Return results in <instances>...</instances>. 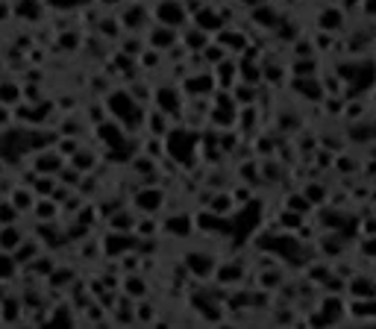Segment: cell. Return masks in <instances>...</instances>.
Segmentation results:
<instances>
[{
    "mask_svg": "<svg viewBox=\"0 0 376 329\" xmlns=\"http://www.w3.org/2000/svg\"><path fill=\"white\" fill-rule=\"evenodd\" d=\"M92 132H94L97 148H103V153L127 150V148H130V141H133V136H130L127 130H123V124H121V121H115V118L100 121L97 127H92Z\"/></svg>",
    "mask_w": 376,
    "mask_h": 329,
    "instance_id": "obj_1",
    "label": "cell"
},
{
    "mask_svg": "<svg viewBox=\"0 0 376 329\" xmlns=\"http://www.w3.org/2000/svg\"><path fill=\"white\" fill-rule=\"evenodd\" d=\"M100 247H103V262H112V259H121V256L139 253V235L118 233V229H103L100 233Z\"/></svg>",
    "mask_w": 376,
    "mask_h": 329,
    "instance_id": "obj_2",
    "label": "cell"
},
{
    "mask_svg": "<svg viewBox=\"0 0 376 329\" xmlns=\"http://www.w3.org/2000/svg\"><path fill=\"white\" fill-rule=\"evenodd\" d=\"M115 15L121 21V27L123 33H144L150 27V12L147 6L142 3V0H123V3L115 9Z\"/></svg>",
    "mask_w": 376,
    "mask_h": 329,
    "instance_id": "obj_3",
    "label": "cell"
},
{
    "mask_svg": "<svg viewBox=\"0 0 376 329\" xmlns=\"http://www.w3.org/2000/svg\"><path fill=\"white\" fill-rule=\"evenodd\" d=\"M68 165V159L62 156L56 148H44L27 156V168H33L35 174H47V177H59L62 168Z\"/></svg>",
    "mask_w": 376,
    "mask_h": 329,
    "instance_id": "obj_4",
    "label": "cell"
},
{
    "mask_svg": "<svg viewBox=\"0 0 376 329\" xmlns=\"http://www.w3.org/2000/svg\"><path fill=\"white\" fill-rule=\"evenodd\" d=\"M77 279H80L77 267H74L71 262L62 259V262L53 267V274H50V276L44 279V285L50 288V294H53V300H56V297H62V294H68V291H71L74 285H77Z\"/></svg>",
    "mask_w": 376,
    "mask_h": 329,
    "instance_id": "obj_5",
    "label": "cell"
},
{
    "mask_svg": "<svg viewBox=\"0 0 376 329\" xmlns=\"http://www.w3.org/2000/svg\"><path fill=\"white\" fill-rule=\"evenodd\" d=\"M74 323H80V309L74 306V300L68 294L56 297L47 309V323L44 326H74Z\"/></svg>",
    "mask_w": 376,
    "mask_h": 329,
    "instance_id": "obj_6",
    "label": "cell"
},
{
    "mask_svg": "<svg viewBox=\"0 0 376 329\" xmlns=\"http://www.w3.org/2000/svg\"><path fill=\"white\" fill-rule=\"evenodd\" d=\"M144 39H147V47H153V51H162L168 53L173 47L180 44V30L177 27H168V24H150L144 30Z\"/></svg>",
    "mask_w": 376,
    "mask_h": 329,
    "instance_id": "obj_7",
    "label": "cell"
},
{
    "mask_svg": "<svg viewBox=\"0 0 376 329\" xmlns=\"http://www.w3.org/2000/svg\"><path fill=\"white\" fill-rule=\"evenodd\" d=\"M27 323V306H24L21 291H9V294L0 300V326H21Z\"/></svg>",
    "mask_w": 376,
    "mask_h": 329,
    "instance_id": "obj_8",
    "label": "cell"
},
{
    "mask_svg": "<svg viewBox=\"0 0 376 329\" xmlns=\"http://www.w3.org/2000/svg\"><path fill=\"white\" fill-rule=\"evenodd\" d=\"M130 203L142 215H159L162 206H165V188H159V186H139V191L133 194Z\"/></svg>",
    "mask_w": 376,
    "mask_h": 329,
    "instance_id": "obj_9",
    "label": "cell"
},
{
    "mask_svg": "<svg viewBox=\"0 0 376 329\" xmlns=\"http://www.w3.org/2000/svg\"><path fill=\"white\" fill-rule=\"evenodd\" d=\"M153 21L182 30L185 21H188V6L180 3V0H159L156 9H153Z\"/></svg>",
    "mask_w": 376,
    "mask_h": 329,
    "instance_id": "obj_10",
    "label": "cell"
},
{
    "mask_svg": "<svg viewBox=\"0 0 376 329\" xmlns=\"http://www.w3.org/2000/svg\"><path fill=\"white\" fill-rule=\"evenodd\" d=\"M12 12H15V21L30 24V27H42L50 9L47 0H12Z\"/></svg>",
    "mask_w": 376,
    "mask_h": 329,
    "instance_id": "obj_11",
    "label": "cell"
},
{
    "mask_svg": "<svg viewBox=\"0 0 376 329\" xmlns=\"http://www.w3.org/2000/svg\"><path fill=\"white\" fill-rule=\"evenodd\" d=\"M103 159H106L103 148H94V144H83V148L68 159V165H74L77 170H83V174H97V168H100V162H103Z\"/></svg>",
    "mask_w": 376,
    "mask_h": 329,
    "instance_id": "obj_12",
    "label": "cell"
},
{
    "mask_svg": "<svg viewBox=\"0 0 376 329\" xmlns=\"http://www.w3.org/2000/svg\"><path fill=\"white\" fill-rule=\"evenodd\" d=\"M62 217H65V212H62V203L56 197H39L27 221H33V224H53V221H62Z\"/></svg>",
    "mask_w": 376,
    "mask_h": 329,
    "instance_id": "obj_13",
    "label": "cell"
},
{
    "mask_svg": "<svg viewBox=\"0 0 376 329\" xmlns=\"http://www.w3.org/2000/svg\"><path fill=\"white\" fill-rule=\"evenodd\" d=\"M185 267H188V274H194L197 279H209V276H215L218 259L212 253L191 250V253H185Z\"/></svg>",
    "mask_w": 376,
    "mask_h": 329,
    "instance_id": "obj_14",
    "label": "cell"
},
{
    "mask_svg": "<svg viewBox=\"0 0 376 329\" xmlns=\"http://www.w3.org/2000/svg\"><path fill=\"white\" fill-rule=\"evenodd\" d=\"M153 106H159L162 112H168L177 118L182 112V94L177 85H159V89H153Z\"/></svg>",
    "mask_w": 376,
    "mask_h": 329,
    "instance_id": "obj_15",
    "label": "cell"
},
{
    "mask_svg": "<svg viewBox=\"0 0 376 329\" xmlns=\"http://www.w3.org/2000/svg\"><path fill=\"white\" fill-rule=\"evenodd\" d=\"M135 224H139V209H135L133 203L118 206V209L103 221L106 229H118V233H135Z\"/></svg>",
    "mask_w": 376,
    "mask_h": 329,
    "instance_id": "obj_16",
    "label": "cell"
},
{
    "mask_svg": "<svg viewBox=\"0 0 376 329\" xmlns=\"http://www.w3.org/2000/svg\"><path fill=\"white\" fill-rule=\"evenodd\" d=\"M171 132V115L162 112L159 106L147 109V121H144V136L147 139H165Z\"/></svg>",
    "mask_w": 376,
    "mask_h": 329,
    "instance_id": "obj_17",
    "label": "cell"
},
{
    "mask_svg": "<svg viewBox=\"0 0 376 329\" xmlns=\"http://www.w3.org/2000/svg\"><path fill=\"white\" fill-rule=\"evenodd\" d=\"M30 235V221H21V224H6V226H0V250H9V253H15L18 244L24 238Z\"/></svg>",
    "mask_w": 376,
    "mask_h": 329,
    "instance_id": "obj_18",
    "label": "cell"
},
{
    "mask_svg": "<svg viewBox=\"0 0 376 329\" xmlns=\"http://www.w3.org/2000/svg\"><path fill=\"white\" fill-rule=\"evenodd\" d=\"M21 100H24V80L12 77V74H3L0 77V103L15 109Z\"/></svg>",
    "mask_w": 376,
    "mask_h": 329,
    "instance_id": "obj_19",
    "label": "cell"
},
{
    "mask_svg": "<svg viewBox=\"0 0 376 329\" xmlns=\"http://www.w3.org/2000/svg\"><path fill=\"white\" fill-rule=\"evenodd\" d=\"M50 51H56V53H62V56L80 53V51H83V35L74 30V27H71V30H62V33H56L53 44H50Z\"/></svg>",
    "mask_w": 376,
    "mask_h": 329,
    "instance_id": "obj_20",
    "label": "cell"
},
{
    "mask_svg": "<svg viewBox=\"0 0 376 329\" xmlns=\"http://www.w3.org/2000/svg\"><path fill=\"white\" fill-rule=\"evenodd\" d=\"M162 233H165V235H177V238L191 235V233H194V217L188 215V212L171 215V217H165V221H162Z\"/></svg>",
    "mask_w": 376,
    "mask_h": 329,
    "instance_id": "obj_21",
    "label": "cell"
},
{
    "mask_svg": "<svg viewBox=\"0 0 376 329\" xmlns=\"http://www.w3.org/2000/svg\"><path fill=\"white\" fill-rule=\"evenodd\" d=\"M212 42V33H206V30H200V27H182V33H180V44L185 47L188 53H203V47Z\"/></svg>",
    "mask_w": 376,
    "mask_h": 329,
    "instance_id": "obj_22",
    "label": "cell"
},
{
    "mask_svg": "<svg viewBox=\"0 0 376 329\" xmlns=\"http://www.w3.org/2000/svg\"><path fill=\"white\" fill-rule=\"evenodd\" d=\"M6 197L18 206V212L24 215V217H30V212H33V206H35V200H39V194L33 191V186H27V182H18L15 188H12Z\"/></svg>",
    "mask_w": 376,
    "mask_h": 329,
    "instance_id": "obj_23",
    "label": "cell"
},
{
    "mask_svg": "<svg viewBox=\"0 0 376 329\" xmlns=\"http://www.w3.org/2000/svg\"><path fill=\"white\" fill-rule=\"evenodd\" d=\"M44 250H47V247L42 244V238L30 233V235H27V238H24L21 244H18V250H15V259L21 262V267H27V265H33L35 259H39V256H42Z\"/></svg>",
    "mask_w": 376,
    "mask_h": 329,
    "instance_id": "obj_24",
    "label": "cell"
},
{
    "mask_svg": "<svg viewBox=\"0 0 376 329\" xmlns=\"http://www.w3.org/2000/svg\"><path fill=\"white\" fill-rule=\"evenodd\" d=\"M191 24H194V27H200V30H206V33H221L223 30V15L218 9H212V6H200L194 12Z\"/></svg>",
    "mask_w": 376,
    "mask_h": 329,
    "instance_id": "obj_25",
    "label": "cell"
},
{
    "mask_svg": "<svg viewBox=\"0 0 376 329\" xmlns=\"http://www.w3.org/2000/svg\"><path fill=\"white\" fill-rule=\"evenodd\" d=\"M121 291L139 303V300H144L150 294V285H147V279L142 274H123L121 276Z\"/></svg>",
    "mask_w": 376,
    "mask_h": 329,
    "instance_id": "obj_26",
    "label": "cell"
},
{
    "mask_svg": "<svg viewBox=\"0 0 376 329\" xmlns=\"http://www.w3.org/2000/svg\"><path fill=\"white\" fill-rule=\"evenodd\" d=\"M21 274H24V267H21V262L15 259V253H9V250H0V279H6V283L18 285Z\"/></svg>",
    "mask_w": 376,
    "mask_h": 329,
    "instance_id": "obj_27",
    "label": "cell"
},
{
    "mask_svg": "<svg viewBox=\"0 0 376 329\" xmlns=\"http://www.w3.org/2000/svg\"><path fill=\"white\" fill-rule=\"evenodd\" d=\"M244 279V267L238 262H223L215 267V283L218 285H238Z\"/></svg>",
    "mask_w": 376,
    "mask_h": 329,
    "instance_id": "obj_28",
    "label": "cell"
},
{
    "mask_svg": "<svg viewBox=\"0 0 376 329\" xmlns=\"http://www.w3.org/2000/svg\"><path fill=\"white\" fill-rule=\"evenodd\" d=\"M235 206L238 203H235L232 191H215V194H212V200H209V212L218 215V217H227V215H232Z\"/></svg>",
    "mask_w": 376,
    "mask_h": 329,
    "instance_id": "obj_29",
    "label": "cell"
},
{
    "mask_svg": "<svg viewBox=\"0 0 376 329\" xmlns=\"http://www.w3.org/2000/svg\"><path fill=\"white\" fill-rule=\"evenodd\" d=\"M227 56H232V53H230L221 42H209V44L203 47V53H200V59L206 62V68H215V65H218V62H223Z\"/></svg>",
    "mask_w": 376,
    "mask_h": 329,
    "instance_id": "obj_30",
    "label": "cell"
},
{
    "mask_svg": "<svg viewBox=\"0 0 376 329\" xmlns=\"http://www.w3.org/2000/svg\"><path fill=\"white\" fill-rule=\"evenodd\" d=\"M218 42L227 47L230 53H244L247 51V39H244L241 33H235V30H221L218 33Z\"/></svg>",
    "mask_w": 376,
    "mask_h": 329,
    "instance_id": "obj_31",
    "label": "cell"
},
{
    "mask_svg": "<svg viewBox=\"0 0 376 329\" xmlns=\"http://www.w3.org/2000/svg\"><path fill=\"white\" fill-rule=\"evenodd\" d=\"M21 221H27V217L18 212V206L12 203L9 197H3V194H0V226H6V224H21Z\"/></svg>",
    "mask_w": 376,
    "mask_h": 329,
    "instance_id": "obj_32",
    "label": "cell"
},
{
    "mask_svg": "<svg viewBox=\"0 0 376 329\" xmlns=\"http://www.w3.org/2000/svg\"><path fill=\"white\" fill-rule=\"evenodd\" d=\"M30 186H33V191L39 194V197H53V194H56V188H59V177H47V174H39V177H35V179L30 182Z\"/></svg>",
    "mask_w": 376,
    "mask_h": 329,
    "instance_id": "obj_33",
    "label": "cell"
},
{
    "mask_svg": "<svg viewBox=\"0 0 376 329\" xmlns=\"http://www.w3.org/2000/svg\"><path fill=\"white\" fill-rule=\"evenodd\" d=\"M47 91H44V82H33V80H24V100L33 103V106H39L42 100H47Z\"/></svg>",
    "mask_w": 376,
    "mask_h": 329,
    "instance_id": "obj_34",
    "label": "cell"
},
{
    "mask_svg": "<svg viewBox=\"0 0 376 329\" xmlns=\"http://www.w3.org/2000/svg\"><path fill=\"white\" fill-rule=\"evenodd\" d=\"M83 179H85V174H83V170H77L74 165H65V168H62V174H59L62 186H68V188H74V191H80Z\"/></svg>",
    "mask_w": 376,
    "mask_h": 329,
    "instance_id": "obj_35",
    "label": "cell"
},
{
    "mask_svg": "<svg viewBox=\"0 0 376 329\" xmlns=\"http://www.w3.org/2000/svg\"><path fill=\"white\" fill-rule=\"evenodd\" d=\"M83 139L80 136H59V141H56V150L62 153V156H65V159H71V156L74 153H77L80 148H83Z\"/></svg>",
    "mask_w": 376,
    "mask_h": 329,
    "instance_id": "obj_36",
    "label": "cell"
},
{
    "mask_svg": "<svg viewBox=\"0 0 376 329\" xmlns=\"http://www.w3.org/2000/svg\"><path fill=\"white\" fill-rule=\"evenodd\" d=\"M153 321H156V309L144 300L135 303V323H153Z\"/></svg>",
    "mask_w": 376,
    "mask_h": 329,
    "instance_id": "obj_37",
    "label": "cell"
},
{
    "mask_svg": "<svg viewBox=\"0 0 376 329\" xmlns=\"http://www.w3.org/2000/svg\"><path fill=\"white\" fill-rule=\"evenodd\" d=\"M12 127H15V112H12V106L0 103V132H9Z\"/></svg>",
    "mask_w": 376,
    "mask_h": 329,
    "instance_id": "obj_38",
    "label": "cell"
},
{
    "mask_svg": "<svg viewBox=\"0 0 376 329\" xmlns=\"http://www.w3.org/2000/svg\"><path fill=\"white\" fill-rule=\"evenodd\" d=\"M288 206H291L294 212H306V209H311V203H306L303 197H300V194H294V197L288 200Z\"/></svg>",
    "mask_w": 376,
    "mask_h": 329,
    "instance_id": "obj_39",
    "label": "cell"
},
{
    "mask_svg": "<svg viewBox=\"0 0 376 329\" xmlns=\"http://www.w3.org/2000/svg\"><path fill=\"white\" fill-rule=\"evenodd\" d=\"M121 3H123V0H94V6H103L106 12H115Z\"/></svg>",
    "mask_w": 376,
    "mask_h": 329,
    "instance_id": "obj_40",
    "label": "cell"
},
{
    "mask_svg": "<svg viewBox=\"0 0 376 329\" xmlns=\"http://www.w3.org/2000/svg\"><path fill=\"white\" fill-rule=\"evenodd\" d=\"M235 3H241V6H250V9H256V6H262V0H235Z\"/></svg>",
    "mask_w": 376,
    "mask_h": 329,
    "instance_id": "obj_41",
    "label": "cell"
},
{
    "mask_svg": "<svg viewBox=\"0 0 376 329\" xmlns=\"http://www.w3.org/2000/svg\"><path fill=\"white\" fill-rule=\"evenodd\" d=\"M6 68H9V65H6V56H3V53H0V77H3V74H6Z\"/></svg>",
    "mask_w": 376,
    "mask_h": 329,
    "instance_id": "obj_42",
    "label": "cell"
},
{
    "mask_svg": "<svg viewBox=\"0 0 376 329\" xmlns=\"http://www.w3.org/2000/svg\"><path fill=\"white\" fill-rule=\"evenodd\" d=\"M142 3H147V0H142Z\"/></svg>",
    "mask_w": 376,
    "mask_h": 329,
    "instance_id": "obj_43",
    "label": "cell"
}]
</instances>
